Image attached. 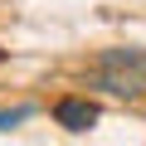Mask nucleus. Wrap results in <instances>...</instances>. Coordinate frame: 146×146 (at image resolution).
<instances>
[{
	"label": "nucleus",
	"instance_id": "7ed1b4c3",
	"mask_svg": "<svg viewBox=\"0 0 146 146\" xmlns=\"http://www.w3.org/2000/svg\"><path fill=\"white\" fill-rule=\"evenodd\" d=\"M29 112H34V107H10V112H0V131H10V127L29 122Z\"/></svg>",
	"mask_w": 146,
	"mask_h": 146
},
{
	"label": "nucleus",
	"instance_id": "f257e3e1",
	"mask_svg": "<svg viewBox=\"0 0 146 146\" xmlns=\"http://www.w3.org/2000/svg\"><path fill=\"white\" fill-rule=\"evenodd\" d=\"M93 88H102L107 98L136 102L146 93V49H107V54H98Z\"/></svg>",
	"mask_w": 146,
	"mask_h": 146
},
{
	"label": "nucleus",
	"instance_id": "f03ea898",
	"mask_svg": "<svg viewBox=\"0 0 146 146\" xmlns=\"http://www.w3.org/2000/svg\"><path fill=\"white\" fill-rule=\"evenodd\" d=\"M54 122L68 127V131H88V127L98 122V102H88V98H63V102L54 107Z\"/></svg>",
	"mask_w": 146,
	"mask_h": 146
},
{
	"label": "nucleus",
	"instance_id": "20e7f679",
	"mask_svg": "<svg viewBox=\"0 0 146 146\" xmlns=\"http://www.w3.org/2000/svg\"><path fill=\"white\" fill-rule=\"evenodd\" d=\"M0 54H5V49H0Z\"/></svg>",
	"mask_w": 146,
	"mask_h": 146
}]
</instances>
